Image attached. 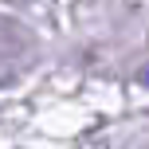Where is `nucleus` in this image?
<instances>
[{
    "mask_svg": "<svg viewBox=\"0 0 149 149\" xmlns=\"http://www.w3.org/2000/svg\"><path fill=\"white\" fill-rule=\"evenodd\" d=\"M145 79H149V74H145Z\"/></svg>",
    "mask_w": 149,
    "mask_h": 149,
    "instance_id": "1",
    "label": "nucleus"
}]
</instances>
